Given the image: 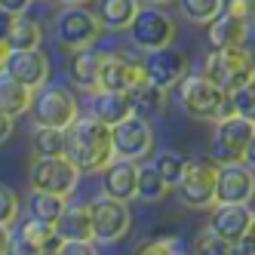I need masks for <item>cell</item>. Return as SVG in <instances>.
Masks as SVG:
<instances>
[{"instance_id":"cell-35","label":"cell","mask_w":255,"mask_h":255,"mask_svg":"<svg viewBox=\"0 0 255 255\" xmlns=\"http://www.w3.org/2000/svg\"><path fill=\"white\" fill-rule=\"evenodd\" d=\"M19 215H22V200H19V194H15L9 185L0 181V225L12 228L15 222H19Z\"/></svg>"},{"instance_id":"cell-9","label":"cell","mask_w":255,"mask_h":255,"mask_svg":"<svg viewBox=\"0 0 255 255\" xmlns=\"http://www.w3.org/2000/svg\"><path fill=\"white\" fill-rule=\"evenodd\" d=\"M102 34H105L102 22L96 19V12L86 9V6H65L56 19V40L68 52L96 46L102 40Z\"/></svg>"},{"instance_id":"cell-18","label":"cell","mask_w":255,"mask_h":255,"mask_svg":"<svg viewBox=\"0 0 255 255\" xmlns=\"http://www.w3.org/2000/svg\"><path fill=\"white\" fill-rule=\"evenodd\" d=\"M135 185H138V163L135 160H120L111 157L102 169V194L117 197L123 203L135 200Z\"/></svg>"},{"instance_id":"cell-5","label":"cell","mask_w":255,"mask_h":255,"mask_svg":"<svg viewBox=\"0 0 255 255\" xmlns=\"http://www.w3.org/2000/svg\"><path fill=\"white\" fill-rule=\"evenodd\" d=\"M255 71V52L246 43L225 46V49H212L206 56L203 74L225 93H234L237 86H243Z\"/></svg>"},{"instance_id":"cell-43","label":"cell","mask_w":255,"mask_h":255,"mask_svg":"<svg viewBox=\"0 0 255 255\" xmlns=\"http://www.w3.org/2000/svg\"><path fill=\"white\" fill-rule=\"evenodd\" d=\"M65 6H86V3H93V0H62Z\"/></svg>"},{"instance_id":"cell-17","label":"cell","mask_w":255,"mask_h":255,"mask_svg":"<svg viewBox=\"0 0 255 255\" xmlns=\"http://www.w3.org/2000/svg\"><path fill=\"white\" fill-rule=\"evenodd\" d=\"M144 77L141 71V59H132L129 52L114 49L102 56V71H99V86L102 89H129L132 83H138Z\"/></svg>"},{"instance_id":"cell-25","label":"cell","mask_w":255,"mask_h":255,"mask_svg":"<svg viewBox=\"0 0 255 255\" xmlns=\"http://www.w3.org/2000/svg\"><path fill=\"white\" fill-rule=\"evenodd\" d=\"M31 99H34L31 89L22 86L15 77H9L6 71L0 68V111L9 114V117H22V114H28Z\"/></svg>"},{"instance_id":"cell-16","label":"cell","mask_w":255,"mask_h":255,"mask_svg":"<svg viewBox=\"0 0 255 255\" xmlns=\"http://www.w3.org/2000/svg\"><path fill=\"white\" fill-rule=\"evenodd\" d=\"M255 222V209L246 203H212L209 212V231H215L218 237H225L228 243H237L249 234Z\"/></svg>"},{"instance_id":"cell-36","label":"cell","mask_w":255,"mask_h":255,"mask_svg":"<svg viewBox=\"0 0 255 255\" xmlns=\"http://www.w3.org/2000/svg\"><path fill=\"white\" fill-rule=\"evenodd\" d=\"M225 12L237 15V19H243V22H255V0H225Z\"/></svg>"},{"instance_id":"cell-41","label":"cell","mask_w":255,"mask_h":255,"mask_svg":"<svg viewBox=\"0 0 255 255\" xmlns=\"http://www.w3.org/2000/svg\"><path fill=\"white\" fill-rule=\"evenodd\" d=\"M12 19H15L12 12L0 9V43H6V37H9V28H12Z\"/></svg>"},{"instance_id":"cell-19","label":"cell","mask_w":255,"mask_h":255,"mask_svg":"<svg viewBox=\"0 0 255 255\" xmlns=\"http://www.w3.org/2000/svg\"><path fill=\"white\" fill-rule=\"evenodd\" d=\"M102 56L105 49H74L68 59V80L74 83L80 93H93L99 89V71H102Z\"/></svg>"},{"instance_id":"cell-23","label":"cell","mask_w":255,"mask_h":255,"mask_svg":"<svg viewBox=\"0 0 255 255\" xmlns=\"http://www.w3.org/2000/svg\"><path fill=\"white\" fill-rule=\"evenodd\" d=\"M56 234L62 240H93V225H89V206L83 200H68L62 215L56 218Z\"/></svg>"},{"instance_id":"cell-20","label":"cell","mask_w":255,"mask_h":255,"mask_svg":"<svg viewBox=\"0 0 255 255\" xmlns=\"http://www.w3.org/2000/svg\"><path fill=\"white\" fill-rule=\"evenodd\" d=\"M89 114L96 120H102L105 126H114L120 120H126L132 114V105H129V96L123 89H93L89 93Z\"/></svg>"},{"instance_id":"cell-33","label":"cell","mask_w":255,"mask_h":255,"mask_svg":"<svg viewBox=\"0 0 255 255\" xmlns=\"http://www.w3.org/2000/svg\"><path fill=\"white\" fill-rule=\"evenodd\" d=\"M154 166L160 169L163 178H166V185L175 188V181L181 178V172H185V166H188V157L181 154V151H163V154H157Z\"/></svg>"},{"instance_id":"cell-42","label":"cell","mask_w":255,"mask_h":255,"mask_svg":"<svg viewBox=\"0 0 255 255\" xmlns=\"http://www.w3.org/2000/svg\"><path fill=\"white\" fill-rule=\"evenodd\" d=\"M9 252V228L0 225V255H6Z\"/></svg>"},{"instance_id":"cell-7","label":"cell","mask_w":255,"mask_h":255,"mask_svg":"<svg viewBox=\"0 0 255 255\" xmlns=\"http://www.w3.org/2000/svg\"><path fill=\"white\" fill-rule=\"evenodd\" d=\"M28 181L34 191H46V194H59L65 200L74 197L80 185V169L71 163L65 154H49V157H34Z\"/></svg>"},{"instance_id":"cell-46","label":"cell","mask_w":255,"mask_h":255,"mask_svg":"<svg viewBox=\"0 0 255 255\" xmlns=\"http://www.w3.org/2000/svg\"><path fill=\"white\" fill-rule=\"evenodd\" d=\"M249 240L255 243V222H252V228H249Z\"/></svg>"},{"instance_id":"cell-39","label":"cell","mask_w":255,"mask_h":255,"mask_svg":"<svg viewBox=\"0 0 255 255\" xmlns=\"http://www.w3.org/2000/svg\"><path fill=\"white\" fill-rule=\"evenodd\" d=\"M31 3H34V0H0V9H6L12 15H22V12L31 9Z\"/></svg>"},{"instance_id":"cell-28","label":"cell","mask_w":255,"mask_h":255,"mask_svg":"<svg viewBox=\"0 0 255 255\" xmlns=\"http://www.w3.org/2000/svg\"><path fill=\"white\" fill-rule=\"evenodd\" d=\"M68 200L59 197V194H46V191H34L28 194V215L37 218V222H46V225H56V218L62 215Z\"/></svg>"},{"instance_id":"cell-34","label":"cell","mask_w":255,"mask_h":255,"mask_svg":"<svg viewBox=\"0 0 255 255\" xmlns=\"http://www.w3.org/2000/svg\"><path fill=\"white\" fill-rule=\"evenodd\" d=\"M231 99H234V111L240 114V117H246V120L255 123V71H252V77H249L243 86L234 89Z\"/></svg>"},{"instance_id":"cell-11","label":"cell","mask_w":255,"mask_h":255,"mask_svg":"<svg viewBox=\"0 0 255 255\" xmlns=\"http://www.w3.org/2000/svg\"><path fill=\"white\" fill-rule=\"evenodd\" d=\"M252 132H255V123L240 117V114L215 120L212 123V151H209V157L218 166H222V163H240L243 148H246Z\"/></svg>"},{"instance_id":"cell-22","label":"cell","mask_w":255,"mask_h":255,"mask_svg":"<svg viewBox=\"0 0 255 255\" xmlns=\"http://www.w3.org/2000/svg\"><path fill=\"white\" fill-rule=\"evenodd\" d=\"M246 37H249V22L237 19V15H231L225 9L206 25V43H209V49H225V46L246 43Z\"/></svg>"},{"instance_id":"cell-37","label":"cell","mask_w":255,"mask_h":255,"mask_svg":"<svg viewBox=\"0 0 255 255\" xmlns=\"http://www.w3.org/2000/svg\"><path fill=\"white\" fill-rule=\"evenodd\" d=\"M56 255H99V249L93 246V240H62Z\"/></svg>"},{"instance_id":"cell-12","label":"cell","mask_w":255,"mask_h":255,"mask_svg":"<svg viewBox=\"0 0 255 255\" xmlns=\"http://www.w3.org/2000/svg\"><path fill=\"white\" fill-rule=\"evenodd\" d=\"M59 246H62V237L56 234V228L25 215L9 228V252L6 255H43V252H56Z\"/></svg>"},{"instance_id":"cell-3","label":"cell","mask_w":255,"mask_h":255,"mask_svg":"<svg viewBox=\"0 0 255 255\" xmlns=\"http://www.w3.org/2000/svg\"><path fill=\"white\" fill-rule=\"evenodd\" d=\"M28 114L34 117V126H52V129H68L80 114V102L71 89L59 83H43L34 89V99Z\"/></svg>"},{"instance_id":"cell-26","label":"cell","mask_w":255,"mask_h":255,"mask_svg":"<svg viewBox=\"0 0 255 255\" xmlns=\"http://www.w3.org/2000/svg\"><path fill=\"white\" fill-rule=\"evenodd\" d=\"M43 22L34 19V15L22 12L12 19V28H9V37H6V49H37L43 43Z\"/></svg>"},{"instance_id":"cell-6","label":"cell","mask_w":255,"mask_h":255,"mask_svg":"<svg viewBox=\"0 0 255 255\" xmlns=\"http://www.w3.org/2000/svg\"><path fill=\"white\" fill-rule=\"evenodd\" d=\"M215 175H218V163L212 157L188 160L185 172L175 181L178 203L185 209H212V203H215Z\"/></svg>"},{"instance_id":"cell-14","label":"cell","mask_w":255,"mask_h":255,"mask_svg":"<svg viewBox=\"0 0 255 255\" xmlns=\"http://www.w3.org/2000/svg\"><path fill=\"white\" fill-rule=\"evenodd\" d=\"M255 200V172L246 163H222L215 175V203H246Z\"/></svg>"},{"instance_id":"cell-29","label":"cell","mask_w":255,"mask_h":255,"mask_svg":"<svg viewBox=\"0 0 255 255\" xmlns=\"http://www.w3.org/2000/svg\"><path fill=\"white\" fill-rule=\"evenodd\" d=\"M31 151H34V157L65 154V129H52V126H34V129H31Z\"/></svg>"},{"instance_id":"cell-15","label":"cell","mask_w":255,"mask_h":255,"mask_svg":"<svg viewBox=\"0 0 255 255\" xmlns=\"http://www.w3.org/2000/svg\"><path fill=\"white\" fill-rule=\"evenodd\" d=\"M3 71L34 93L43 83H49V56L40 46L37 49H6Z\"/></svg>"},{"instance_id":"cell-8","label":"cell","mask_w":255,"mask_h":255,"mask_svg":"<svg viewBox=\"0 0 255 255\" xmlns=\"http://www.w3.org/2000/svg\"><path fill=\"white\" fill-rule=\"evenodd\" d=\"M129 31L132 43L141 49V52H154V49H163V46H172L175 37H178V25L175 19L163 9V6H141L138 15L132 19V25L126 28Z\"/></svg>"},{"instance_id":"cell-4","label":"cell","mask_w":255,"mask_h":255,"mask_svg":"<svg viewBox=\"0 0 255 255\" xmlns=\"http://www.w3.org/2000/svg\"><path fill=\"white\" fill-rule=\"evenodd\" d=\"M89 206V225H93V243H120L123 237H129L132 231V209L129 203H123L117 197L96 194L93 200H86Z\"/></svg>"},{"instance_id":"cell-38","label":"cell","mask_w":255,"mask_h":255,"mask_svg":"<svg viewBox=\"0 0 255 255\" xmlns=\"http://www.w3.org/2000/svg\"><path fill=\"white\" fill-rule=\"evenodd\" d=\"M12 132H15V117L0 111V144H6L12 138Z\"/></svg>"},{"instance_id":"cell-45","label":"cell","mask_w":255,"mask_h":255,"mask_svg":"<svg viewBox=\"0 0 255 255\" xmlns=\"http://www.w3.org/2000/svg\"><path fill=\"white\" fill-rule=\"evenodd\" d=\"M3 59H6V43H0V68H3Z\"/></svg>"},{"instance_id":"cell-21","label":"cell","mask_w":255,"mask_h":255,"mask_svg":"<svg viewBox=\"0 0 255 255\" xmlns=\"http://www.w3.org/2000/svg\"><path fill=\"white\" fill-rule=\"evenodd\" d=\"M129 96V105H132V114L135 117H144V120H154L166 111V99H169V89H163L157 83H151L148 77H141L138 83H132L126 89Z\"/></svg>"},{"instance_id":"cell-40","label":"cell","mask_w":255,"mask_h":255,"mask_svg":"<svg viewBox=\"0 0 255 255\" xmlns=\"http://www.w3.org/2000/svg\"><path fill=\"white\" fill-rule=\"evenodd\" d=\"M240 163H246V166L255 172V132L249 135V141H246V148H243V157H240Z\"/></svg>"},{"instance_id":"cell-10","label":"cell","mask_w":255,"mask_h":255,"mask_svg":"<svg viewBox=\"0 0 255 255\" xmlns=\"http://www.w3.org/2000/svg\"><path fill=\"white\" fill-rule=\"evenodd\" d=\"M111 151L120 160H148L154 154V126L151 120L129 114L126 120L111 126Z\"/></svg>"},{"instance_id":"cell-13","label":"cell","mask_w":255,"mask_h":255,"mask_svg":"<svg viewBox=\"0 0 255 255\" xmlns=\"http://www.w3.org/2000/svg\"><path fill=\"white\" fill-rule=\"evenodd\" d=\"M141 71L151 83H157L163 89H172L191 74V59H188V52H181L175 46H163L154 52H144Z\"/></svg>"},{"instance_id":"cell-2","label":"cell","mask_w":255,"mask_h":255,"mask_svg":"<svg viewBox=\"0 0 255 255\" xmlns=\"http://www.w3.org/2000/svg\"><path fill=\"white\" fill-rule=\"evenodd\" d=\"M178 105H181V111H188L194 120H209V123L237 114L231 93L218 89L203 71L188 74L185 80L178 83Z\"/></svg>"},{"instance_id":"cell-48","label":"cell","mask_w":255,"mask_h":255,"mask_svg":"<svg viewBox=\"0 0 255 255\" xmlns=\"http://www.w3.org/2000/svg\"><path fill=\"white\" fill-rule=\"evenodd\" d=\"M181 255H188V252H181Z\"/></svg>"},{"instance_id":"cell-47","label":"cell","mask_w":255,"mask_h":255,"mask_svg":"<svg viewBox=\"0 0 255 255\" xmlns=\"http://www.w3.org/2000/svg\"><path fill=\"white\" fill-rule=\"evenodd\" d=\"M43 255H56V252H43Z\"/></svg>"},{"instance_id":"cell-44","label":"cell","mask_w":255,"mask_h":255,"mask_svg":"<svg viewBox=\"0 0 255 255\" xmlns=\"http://www.w3.org/2000/svg\"><path fill=\"white\" fill-rule=\"evenodd\" d=\"M144 3H154V6H166V3H175V0H144Z\"/></svg>"},{"instance_id":"cell-30","label":"cell","mask_w":255,"mask_h":255,"mask_svg":"<svg viewBox=\"0 0 255 255\" xmlns=\"http://www.w3.org/2000/svg\"><path fill=\"white\" fill-rule=\"evenodd\" d=\"M178 3V9H181V15L191 22V25H209L218 12H222V6H225V0H175Z\"/></svg>"},{"instance_id":"cell-24","label":"cell","mask_w":255,"mask_h":255,"mask_svg":"<svg viewBox=\"0 0 255 255\" xmlns=\"http://www.w3.org/2000/svg\"><path fill=\"white\" fill-rule=\"evenodd\" d=\"M141 9V0H96V19L105 31H126Z\"/></svg>"},{"instance_id":"cell-31","label":"cell","mask_w":255,"mask_h":255,"mask_svg":"<svg viewBox=\"0 0 255 255\" xmlns=\"http://www.w3.org/2000/svg\"><path fill=\"white\" fill-rule=\"evenodd\" d=\"M231 249H234V243H228L225 237H218L209 228H203L191 243V255H231Z\"/></svg>"},{"instance_id":"cell-27","label":"cell","mask_w":255,"mask_h":255,"mask_svg":"<svg viewBox=\"0 0 255 255\" xmlns=\"http://www.w3.org/2000/svg\"><path fill=\"white\" fill-rule=\"evenodd\" d=\"M172 188L166 185V178L160 175V169L154 166V160H141L138 163V185H135V200L144 203H160Z\"/></svg>"},{"instance_id":"cell-1","label":"cell","mask_w":255,"mask_h":255,"mask_svg":"<svg viewBox=\"0 0 255 255\" xmlns=\"http://www.w3.org/2000/svg\"><path fill=\"white\" fill-rule=\"evenodd\" d=\"M65 157L83 172H102L114 157L111 151V126H105L93 114H77V120L65 129Z\"/></svg>"},{"instance_id":"cell-32","label":"cell","mask_w":255,"mask_h":255,"mask_svg":"<svg viewBox=\"0 0 255 255\" xmlns=\"http://www.w3.org/2000/svg\"><path fill=\"white\" fill-rule=\"evenodd\" d=\"M181 252H185V243L178 237H148L132 249V255H181Z\"/></svg>"}]
</instances>
